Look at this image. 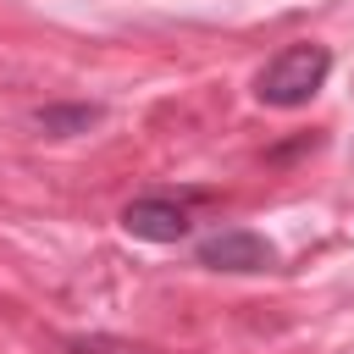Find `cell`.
Masks as SVG:
<instances>
[{"label":"cell","instance_id":"1","mask_svg":"<svg viewBox=\"0 0 354 354\" xmlns=\"http://www.w3.org/2000/svg\"><path fill=\"white\" fill-rule=\"evenodd\" d=\"M326 72H332V50L304 39V44L277 50V55L260 66L254 94H260V105H271V111H299V105H310V100L321 94Z\"/></svg>","mask_w":354,"mask_h":354},{"label":"cell","instance_id":"4","mask_svg":"<svg viewBox=\"0 0 354 354\" xmlns=\"http://www.w3.org/2000/svg\"><path fill=\"white\" fill-rule=\"evenodd\" d=\"M100 122V105H44L39 111V127L55 133V138H72V133H88Z\"/></svg>","mask_w":354,"mask_h":354},{"label":"cell","instance_id":"2","mask_svg":"<svg viewBox=\"0 0 354 354\" xmlns=\"http://www.w3.org/2000/svg\"><path fill=\"white\" fill-rule=\"evenodd\" d=\"M194 254H199V266L232 271V277H254V271H271V266H277V249H271L260 232H249V227H221V232L199 238Z\"/></svg>","mask_w":354,"mask_h":354},{"label":"cell","instance_id":"3","mask_svg":"<svg viewBox=\"0 0 354 354\" xmlns=\"http://www.w3.org/2000/svg\"><path fill=\"white\" fill-rule=\"evenodd\" d=\"M122 227L133 232V238H144V243H177V238H188V205L183 199H166V194H144V199H133L127 210H122Z\"/></svg>","mask_w":354,"mask_h":354}]
</instances>
